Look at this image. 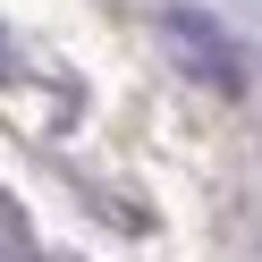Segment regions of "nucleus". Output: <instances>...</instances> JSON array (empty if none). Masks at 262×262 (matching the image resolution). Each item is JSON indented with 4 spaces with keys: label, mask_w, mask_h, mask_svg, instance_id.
<instances>
[]
</instances>
